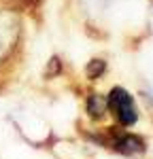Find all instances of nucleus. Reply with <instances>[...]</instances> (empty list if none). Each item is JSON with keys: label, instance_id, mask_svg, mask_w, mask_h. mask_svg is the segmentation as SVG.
<instances>
[{"label": "nucleus", "instance_id": "nucleus-1", "mask_svg": "<svg viewBox=\"0 0 153 159\" xmlns=\"http://www.w3.org/2000/svg\"><path fill=\"white\" fill-rule=\"evenodd\" d=\"M106 106L115 112V117L119 119L121 125H134V121H136V108H134V100H132V96L128 93L126 89L115 87L113 91L109 93Z\"/></svg>", "mask_w": 153, "mask_h": 159}, {"label": "nucleus", "instance_id": "nucleus-2", "mask_svg": "<svg viewBox=\"0 0 153 159\" xmlns=\"http://www.w3.org/2000/svg\"><path fill=\"white\" fill-rule=\"evenodd\" d=\"M113 147L119 153H126V155H134V153H142L145 151V142L140 140L138 136L132 134H121L119 138H115Z\"/></svg>", "mask_w": 153, "mask_h": 159}, {"label": "nucleus", "instance_id": "nucleus-3", "mask_svg": "<svg viewBox=\"0 0 153 159\" xmlns=\"http://www.w3.org/2000/svg\"><path fill=\"white\" fill-rule=\"evenodd\" d=\"M87 110L94 117H102L106 112V100L102 98V96H91L87 100Z\"/></svg>", "mask_w": 153, "mask_h": 159}, {"label": "nucleus", "instance_id": "nucleus-4", "mask_svg": "<svg viewBox=\"0 0 153 159\" xmlns=\"http://www.w3.org/2000/svg\"><path fill=\"white\" fill-rule=\"evenodd\" d=\"M104 70H106V61L104 60H94V61H89V66H87V76L89 79H98Z\"/></svg>", "mask_w": 153, "mask_h": 159}]
</instances>
